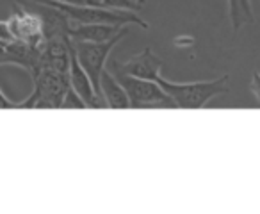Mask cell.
<instances>
[{
    "label": "cell",
    "instance_id": "cell-12",
    "mask_svg": "<svg viewBox=\"0 0 260 214\" xmlns=\"http://www.w3.org/2000/svg\"><path fill=\"white\" fill-rule=\"evenodd\" d=\"M86 107L87 105H86V102L82 100V97L70 86L64 95V98H62L61 109H86Z\"/></svg>",
    "mask_w": 260,
    "mask_h": 214
},
{
    "label": "cell",
    "instance_id": "cell-9",
    "mask_svg": "<svg viewBox=\"0 0 260 214\" xmlns=\"http://www.w3.org/2000/svg\"><path fill=\"white\" fill-rule=\"evenodd\" d=\"M123 27L126 25H116V23H73L72 40L104 43V41L112 40Z\"/></svg>",
    "mask_w": 260,
    "mask_h": 214
},
{
    "label": "cell",
    "instance_id": "cell-3",
    "mask_svg": "<svg viewBox=\"0 0 260 214\" xmlns=\"http://www.w3.org/2000/svg\"><path fill=\"white\" fill-rule=\"evenodd\" d=\"M30 97L18 102V109H61L62 98L70 87V75L52 68H43L34 77Z\"/></svg>",
    "mask_w": 260,
    "mask_h": 214
},
{
    "label": "cell",
    "instance_id": "cell-16",
    "mask_svg": "<svg viewBox=\"0 0 260 214\" xmlns=\"http://www.w3.org/2000/svg\"><path fill=\"white\" fill-rule=\"evenodd\" d=\"M139 2H141V4H145V2H146V0H139Z\"/></svg>",
    "mask_w": 260,
    "mask_h": 214
},
{
    "label": "cell",
    "instance_id": "cell-7",
    "mask_svg": "<svg viewBox=\"0 0 260 214\" xmlns=\"http://www.w3.org/2000/svg\"><path fill=\"white\" fill-rule=\"evenodd\" d=\"M118 68L121 72L128 73L132 77H138V79H146V80H157L160 77V72H162V59L159 55H155L152 52V48L146 47L143 52L136 54L134 57L126 59L125 63H118Z\"/></svg>",
    "mask_w": 260,
    "mask_h": 214
},
{
    "label": "cell",
    "instance_id": "cell-8",
    "mask_svg": "<svg viewBox=\"0 0 260 214\" xmlns=\"http://www.w3.org/2000/svg\"><path fill=\"white\" fill-rule=\"evenodd\" d=\"M68 75H70V86L82 97V100L86 102V105L89 109H107V102L102 97H98L89 75H87L86 70H84L82 65L79 63L75 52L72 54V63H70Z\"/></svg>",
    "mask_w": 260,
    "mask_h": 214
},
{
    "label": "cell",
    "instance_id": "cell-14",
    "mask_svg": "<svg viewBox=\"0 0 260 214\" xmlns=\"http://www.w3.org/2000/svg\"><path fill=\"white\" fill-rule=\"evenodd\" d=\"M0 109H18V102L9 100L2 89H0Z\"/></svg>",
    "mask_w": 260,
    "mask_h": 214
},
{
    "label": "cell",
    "instance_id": "cell-10",
    "mask_svg": "<svg viewBox=\"0 0 260 214\" xmlns=\"http://www.w3.org/2000/svg\"><path fill=\"white\" fill-rule=\"evenodd\" d=\"M102 95H104L107 107L112 109H130V100L125 87L119 84L111 70L105 68L102 73Z\"/></svg>",
    "mask_w": 260,
    "mask_h": 214
},
{
    "label": "cell",
    "instance_id": "cell-13",
    "mask_svg": "<svg viewBox=\"0 0 260 214\" xmlns=\"http://www.w3.org/2000/svg\"><path fill=\"white\" fill-rule=\"evenodd\" d=\"M102 6L111 9H123V11L138 13L143 4L139 0H102Z\"/></svg>",
    "mask_w": 260,
    "mask_h": 214
},
{
    "label": "cell",
    "instance_id": "cell-6",
    "mask_svg": "<svg viewBox=\"0 0 260 214\" xmlns=\"http://www.w3.org/2000/svg\"><path fill=\"white\" fill-rule=\"evenodd\" d=\"M8 27L16 41H23L30 47H41L45 43L43 20L27 6L13 13V16L8 20Z\"/></svg>",
    "mask_w": 260,
    "mask_h": 214
},
{
    "label": "cell",
    "instance_id": "cell-5",
    "mask_svg": "<svg viewBox=\"0 0 260 214\" xmlns=\"http://www.w3.org/2000/svg\"><path fill=\"white\" fill-rule=\"evenodd\" d=\"M128 29L123 27L112 40L104 41V43H91V41H77L72 40L73 52H75L77 59L82 65V68L86 70V73L89 75L91 82L94 86V91L98 93V97L104 98L102 95V73L105 70V63H107L111 52L114 50V47L126 36ZM105 100V98H104Z\"/></svg>",
    "mask_w": 260,
    "mask_h": 214
},
{
    "label": "cell",
    "instance_id": "cell-2",
    "mask_svg": "<svg viewBox=\"0 0 260 214\" xmlns=\"http://www.w3.org/2000/svg\"><path fill=\"white\" fill-rule=\"evenodd\" d=\"M111 72L125 87L130 100V109H177L175 100L160 87L157 80L138 79V77L128 75L118 68L116 61H112Z\"/></svg>",
    "mask_w": 260,
    "mask_h": 214
},
{
    "label": "cell",
    "instance_id": "cell-4",
    "mask_svg": "<svg viewBox=\"0 0 260 214\" xmlns=\"http://www.w3.org/2000/svg\"><path fill=\"white\" fill-rule=\"evenodd\" d=\"M36 2L61 9L64 15H68L72 18L73 23H116V25L134 23V25H139L143 29H148V23L134 11L102 8V6H72L62 4L57 0H36Z\"/></svg>",
    "mask_w": 260,
    "mask_h": 214
},
{
    "label": "cell",
    "instance_id": "cell-15",
    "mask_svg": "<svg viewBox=\"0 0 260 214\" xmlns=\"http://www.w3.org/2000/svg\"><path fill=\"white\" fill-rule=\"evenodd\" d=\"M251 89H253V93H255L256 100H258V104H260V73H255V75H253Z\"/></svg>",
    "mask_w": 260,
    "mask_h": 214
},
{
    "label": "cell",
    "instance_id": "cell-1",
    "mask_svg": "<svg viewBox=\"0 0 260 214\" xmlns=\"http://www.w3.org/2000/svg\"><path fill=\"white\" fill-rule=\"evenodd\" d=\"M164 91L175 100L180 109H203L212 98L228 91V75L212 80H196V82H171L162 75L157 79Z\"/></svg>",
    "mask_w": 260,
    "mask_h": 214
},
{
    "label": "cell",
    "instance_id": "cell-11",
    "mask_svg": "<svg viewBox=\"0 0 260 214\" xmlns=\"http://www.w3.org/2000/svg\"><path fill=\"white\" fill-rule=\"evenodd\" d=\"M228 15L234 30H239L246 23H255L251 0H228Z\"/></svg>",
    "mask_w": 260,
    "mask_h": 214
}]
</instances>
